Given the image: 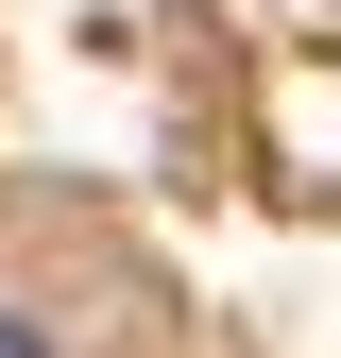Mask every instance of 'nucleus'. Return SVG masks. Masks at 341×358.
Instances as JSON below:
<instances>
[{"label":"nucleus","mask_w":341,"mask_h":358,"mask_svg":"<svg viewBox=\"0 0 341 358\" xmlns=\"http://www.w3.org/2000/svg\"><path fill=\"white\" fill-rule=\"evenodd\" d=\"M0 358H52V341H34V324H17V307H0Z\"/></svg>","instance_id":"nucleus-1"}]
</instances>
